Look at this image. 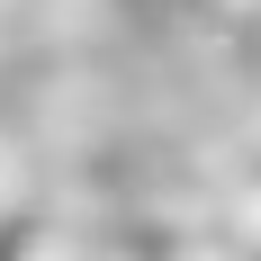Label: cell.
Listing matches in <instances>:
<instances>
[{
  "mask_svg": "<svg viewBox=\"0 0 261 261\" xmlns=\"http://www.w3.org/2000/svg\"><path fill=\"white\" fill-rule=\"evenodd\" d=\"M198 18H216V27H261V0H198Z\"/></svg>",
  "mask_w": 261,
  "mask_h": 261,
  "instance_id": "1",
  "label": "cell"
}]
</instances>
